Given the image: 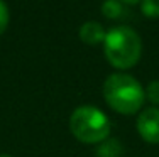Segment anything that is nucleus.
Wrapping results in <instances>:
<instances>
[{"label":"nucleus","mask_w":159,"mask_h":157,"mask_svg":"<svg viewBox=\"0 0 159 157\" xmlns=\"http://www.w3.org/2000/svg\"><path fill=\"white\" fill-rule=\"evenodd\" d=\"M142 14L151 19L159 17V0H142Z\"/></svg>","instance_id":"7"},{"label":"nucleus","mask_w":159,"mask_h":157,"mask_svg":"<svg viewBox=\"0 0 159 157\" xmlns=\"http://www.w3.org/2000/svg\"><path fill=\"white\" fill-rule=\"evenodd\" d=\"M7 24H9V10H7L5 3L0 0V34L5 31Z\"/></svg>","instance_id":"9"},{"label":"nucleus","mask_w":159,"mask_h":157,"mask_svg":"<svg viewBox=\"0 0 159 157\" xmlns=\"http://www.w3.org/2000/svg\"><path fill=\"white\" fill-rule=\"evenodd\" d=\"M80 37L85 44H98L100 41L105 39V29L98 22H85L80 27Z\"/></svg>","instance_id":"5"},{"label":"nucleus","mask_w":159,"mask_h":157,"mask_svg":"<svg viewBox=\"0 0 159 157\" xmlns=\"http://www.w3.org/2000/svg\"><path fill=\"white\" fill-rule=\"evenodd\" d=\"M102 12H103V15L115 19L122 14V5H120V2H117V0H105L103 5H102Z\"/></svg>","instance_id":"6"},{"label":"nucleus","mask_w":159,"mask_h":157,"mask_svg":"<svg viewBox=\"0 0 159 157\" xmlns=\"http://www.w3.org/2000/svg\"><path fill=\"white\" fill-rule=\"evenodd\" d=\"M137 130L146 142L159 144V108H147L139 115Z\"/></svg>","instance_id":"4"},{"label":"nucleus","mask_w":159,"mask_h":157,"mask_svg":"<svg viewBox=\"0 0 159 157\" xmlns=\"http://www.w3.org/2000/svg\"><path fill=\"white\" fill-rule=\"evenodd\" d=\"M122 2H125V3H135V2H139V0H122Z\"/></svg>","instance_id":"10"},{"label":"nucleus","mask_w":159,"mask_h":157,"mask_svg":"<svg viewBox=\"0 0 159 157\" xmlns=\"http://www.w3.org/2000/svg\"><path fill=\"white\" fill-rule=\"evenodd\" d=\"M103 96L115 111L130 115L142 107L146 93L135 78L124 73H115L105 80Z\"/></svg>","instance_id":"1"},{"label":"nucleus","mask_w":159,"mask_h":157,"mask_svg":"<svg viewBox=\"0 0 159 157\" xmlns=\"http://www.w3.org/2000/svg\"><path fill=\"white\" fill-rule=\"evenodd\" d=\"M103 49L110 64L120 69H127L139 61L141 39L134 29L127 25H119L105 34Z\"/></svg>","instance_id":"2"},{"label":"nucleus","mask_w":159,"mask_h":157,"mask_svg":"<svg viewBox=\"0 0 159 157\" xmlns=\"http://www.w3.org/2000/svg\"><path fill=\"white\" fill-rule=\"evenodd\" d=\"M0 157H10V155H5V154H3V155H0Z\"/></svg>","instance_id":"11"},{"label":"nucleus","mask_w":159,"mask_h":157,"mask_svg":"<svg viewBox=\"0 0 159 157\" xmlns=\"http://www.w3.org/2000/svg\"><path fill=\"white\" fill-rule=\"evenodd\" d=\"M73 135L86 144L102 142L110 132V122L95 107H80L73 111L70 120Z\"/></svg>","instance_id":"3"},{"label":"nucleus","mask_w":159,"mask_h":157,"mask_svg":"<svg viewBox=\"0 0 159 157\" xmlns=\"http://www.w3.org/2000/svg\"><path fill=\"white\" fill-rule=\"evenodd\" d=\"M147 96L152 103H159V81H152L147 86Z\"/></svg>","instance_id":"8"}]
</instances>
